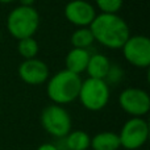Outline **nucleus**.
Listing matches in <instances>:
<instances>
[{
  "label": "nucleus",
  "instance_id": "obj_1",
  "mask_svg": "<svg viewBox=\"0 0 150 150\" xmlns=\"http://www.w3.org/2000/svg\"><path fill=\"white\" fill-rule=\"evenodd\" d=\"M90 29L95 42L109 50H119L130 36L128 23L119 13H98Z\"/></svg>",
  "mask_w": 150,
  "mask_h": 150
},
{
  "label": "nucleus",
  "instance_id": "obj_2",
  "mask_svg": "<svg viewBox=\"0 0 150 150\" xmlns=\"http://www.w3.org/2000/svg\"><path fill=\"white\" fill-rule=\"evenodd\" d=\"M80 75L71 71L63 70L58 71L54 75H50L46 80V93L53 104L66 105L78 99L79 88L82 84Z\"/></svg>",
  "mask_w": 150,
  "mask_h": 150
},
{
  "label": "nucleus",
  "instance_id": "obj_3",
  "mask_svg": "<svg viewBox=\"0 0 150 150\" xmlns=\"http://www.w3.org/2000/svg\"><path fill=\"white\" fill-rule=\"evenodd\" d=\"M40 13L34 7L17 5L7 16V30L13 38L23 40L34 37L40 28Z\"/></svg>",
  "mask_w": 150,
  "mask_h": 150
},
{
  "label": "nucleus",
  "instance_id": "obj_4",
  "mask_svg": "<svg viewBox=\"0 0 150 150\" xmlns=\"http://www.w3.org/2000/svg\"><path fill=\"white\" fill-rule=\"evenodd\" d=\"M111 98V88L103 79L88 78L82 80L78 100L87 111L99 112L107 107Z\"/></svg>",
  "mask_w": 150,
  "mask_h": 150
},
{
  "label": "nucleus",
  "instance_id": "obj_5",
  "mask_svg": "<svg viewBox=\"0 0 150 150\" xmlns=\"http://www.w3.org/2000/svg\"><path fill=\"white\" fill-rule=\"evenodd\" d=\"M40 121L44 130L54 138H63L73 129V120L63 105L50 104L41 112Z\"/></svg>",
  "mask_w": 150,
  "mask_h": 150
},
{
  "label": "nucleus",
  "instance_id": "obj_6",
  "mask_svg": "<svg viewBox=\"0 0 150 150\" xmlns=\"http://www.w3.org/2000/svg\"><path fill=\"white\" fill-rule=\"evenodd\" d=\"M119 134L120 145L127 150H138L149 138V124L144 117H130L124 122Z\"/></svg>",
  "mask_w": 150,
  "mask_h": 150
},
{
  "label": "nucleus",
  "instance_id": "obj_7",
  "mask_svg": "<svg viewBox=\"0 0 150 150\" xmlns=\"http://www.w3.org/2000/svg\"><path fill=\"white\" fill-rule=\"evenodd\" d=\"M121 52L124 59L133 67L148 69L150 66V40L146 36H129Z\"/></svg>",
  "mask_w": 150,
  "mask_h": 150
},
{
  "label": "nucleus",
  "instance_id": "obj_8",
  "mask_svg": "<svg viewBox=\"0 0 150 150\" xmlns=\"http://www.w3.org/2000/svg\"><path fill=\"white\" fill-rule=\"evenodd\" d=\"M119 105L132 117H144L150 111V96L138 87H127L119 95Z\"/></svg>",
  "mask_w": 150,
  "mask_h": 150
},
{
  "label": "nucleus",
  "instance_id": "obj_9",
  "mask_svg": "<svg viewBox=\"0 0 150 150\" xmlns=\"http://www.w3.org/2000/svg\"><path fill=\"white\" fill-rule=\"evenodd\" d=\"M63 13L66 20L76 28L90 26L98 15L95 5L87 0H70L65 5Z\"/></svg>",
  "mask_w": 150,
  "mask_h": 150
},
{
  "label": "nucleus",
  "instance_id": "obj_10",
  "mask_svg": "<svg viewBox=\"0 0 150 150\" xmlns=\"http://www.w3.org/2000/svg\"><path fill=\"white\" fill-rule=\"evenodd\" d=\"M18 78L29 86H41L50 76L49 66L38 58L24 59L17 69Z\"/></svg>",
  "mask_w": 150,
  "mask_h": 150
},
{
  "label": "nucleus",
  "instance_id": "obj_11",
  "mask_svg": "<svg viewBox=\"0 0 150 150\" xmlns=\"http://www.w3.org/2000/svg\"><path fill=\"white\" fill-rule=\"evenodd\" d=\"M90 55H91V53L88 49L73 47V49L69 50V53L66 54V58H65L66 67L65 69L74 74L80 75L82 73L86 71L88 59H90Z\"/></svg>",
  "mask_w": 150,
  "mask_h": 150
},
{
  "label": "nucleus",
  "instance_id": "obj_12",
  "mask_svg": "<svg viewBox=\"0 0 150 150\" xmlns=\"http://www.w3.org/2000/svg\"><path fill=\"white\" fill-rule=\"evenodd\" d=\"M111 59L107 57L103 53H95V54L90 55V59H88L87 67L86 71L88 78H95V79H103L105 78L107 73L109 70V66H111Z\"/></svg>",
  "mask_w": 150,
  "mask_h": 150
},
{
  "label": "nucleus",
  "instance_id": "obj_13",
  "mask_svg": "<svg viewBox=\"0 0 150 150\" xmlns=\"http://www.w3.org/2000/svg\"><path fill=\"white\" fill-rule=\"evenodd\" d=\"M90 148L92 150H119L121 148L119 134L109 130L96 133L91 137Z\"/></svg>",
  "mask_w": 150,
  "mask_h": 150
},
{
  "label": "nucleus",
  "instance_id": "obj_14",
  "mask_svg": "<svg viewBox=\"0 0 150 150\" xmlns=\"http://www.w3.org/2000/svg\"><path fill=\"white\" fill-rule=\"evenodd\" d=\"M66 150H87L90 149L91 136L86 130L71 129L65 137L62 138Z\"/></svg>",
  "mask_w": 150,
  "mask_h": 150
},
{
  "label": "nucleus",
  "instance_id": "obj_15",
  "mask_svg": "<svg viewBox=\"0 0 150 150\" xmlns=\"http://www.w3.org/2000/svg\"><path fill=\"white\" fill-rule=\"evenodd\" d=\"M70 42L73 47H79V49H90L95 42L93 34L91 32L90 26L84 28H76L73 32L70 37Z\"/></svg>",
  "mask_w": 150,
  "mask_h": 150
},
{
  "label": "nucleus",
  "instance_id": "obj_16",
  "mask_svg": "<svg viewBox=\"0 0 150 150\" xmlns=\"http://www.w3.org/2000/svg\"><path fill=\"white\" fill-rule=\"evenodd\" d=\"M40 52V45L34 37H26V38L17 41V53L23 59H32L37 58Z\"/></svg>",
  "mask_w": 150,
  "mask_h": 150
},
{
  "label": "nucleus",
  "instance_id": "obj_17",
  "mask_svg": "<svg viewBox=\"0 0 150 150\" xmlns=\"http://www.w3.org/2000/svg\"><path fill=\"white\" fill-rule=\"evenodd\" d=\"M124 75H125V73L121 66L117 65V63H111L108 73H107L105 78H104V82H105L109 87H111V86H117L122 82Z\"/></svg>",
  "mask_w": 150,
  "mask_h": 150
},
{
  "label": "nucleus",
  "instance_id": "obj_18",
  "mask_svg": "<svg viewBox=\"0 0 150 150\" xmlns=\"http://www.w3.org/2000/svg\"><path fill=\"white\" fill-rule=\"evenodd\" d=\"M95 4L100 13H119L124 0H95Z\"/></svg>",
  "mask_w": 150,
  "mask_h": 150
},
{
  "label": "nucleus",
  "instance_id": "obj_19",
  "mask_svg": "<svg viewBox=\"0 0 150 150\" xmlns=\"http://www.w3.org/2000/svg\"><path fill=\"white\" fill-rule=\"evenodd\" d=\"M36 150H59L57 146V144H53V142H44L38 146Z\"/></svg>",
  "mask_w": 150,
  "mask_h": 150
},
{
  "label": "nucleus",
  "instance_id": "obj_20",
  "mask_svg": "<svg viewBox=\"0 0 150 150\" xmlns=\"http://www.w3.org/2000/svg\"><path fill=\"white\" fill-rule=\"evenodd\" d=\"M20 5H25V7H33L36 0H18Z\"/></svg>",
  "mask_w": 150,
  "mask_h": 150
},
{
  "label": "nucleus",
  "instance_id": "obj_21",
  "mask_svg": "<svg viewBox=\"0 0 150 150\" xmlns=\"http://www.w3.org/2000/svg\"><path fill=\"white\" fill-rule=\"evenodd\" d=\"M13 1H16V0H0V4H11Z\"/></svg>",
  "mask_w": 150,
  "mask_h": 150
},
{
  "label": "nucleus",
  "instance_id": "obj_22",
  "mask_svg": "<svg viewBox=\"0 0 150 150\" xmlns=\"http://www.w3.org/2000/svg\"><path fill=\"white\" fill-rule=\"evenodd\" d=\"M0 44H1V32H0Z\"/></svg>",
  "mask_w": 150,
  "mask_h": 150
}]
</instances>
